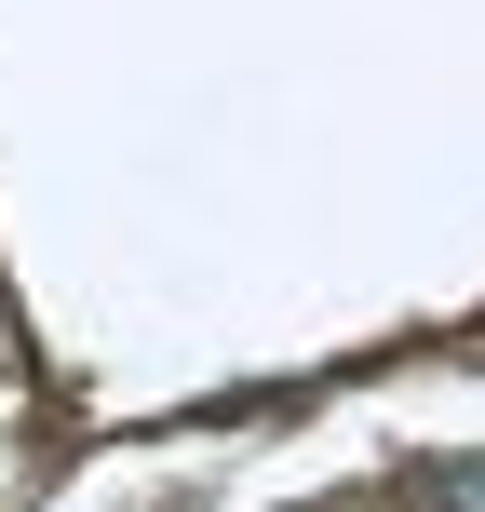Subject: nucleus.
Returning <instances> with one entry per match:
<instances>
[{
  "instance_id": "1",
  "label": "nucleus",
  "mask_w": 485,
  "mask_h": 512,
  "mask_svg": "<svg viewBox=\"0 0 485 512\" xmlns=\"http://www.w3.org/2000/svg\"><path fill=\"white\" fill-rule=\"evenodd\" d=\"M445 512H485V459H472V472H445Z\"/></svg>"
}]
</instances>
